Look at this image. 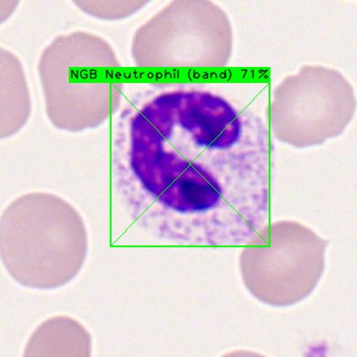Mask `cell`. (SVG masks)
<instances>
[{"mask_svg": "<svg viewBox=\"0 0 357 357\" xmlns=\"http://www.w3.org/2000/svg\"><path fill=\"white\" fill-rule=\"evenodd\" d=\"M356 111L355 89L342 73L304 66L274 88L269 129L284 144L309 148L340 136Z\"/></svg>", "mask_w": 357, "mask_h": 357, "instance_id": "cell-4", "label": "cell"}, {"mask_svg": "<svg viewBox=\"0 0 357 357\" xmlns=\"http://www.w3.org/2000/svg\"><path fill=\"white\" fill-rule=\"evenodd\" d=\"M31 98L26 78L17 57L1 51V136H12L27 123Z\"/></svg>", "mask_w": 357, "mask_h": 357, "instance_id": "cell-5", "label": "cell"}, {"mask_svg": "<svg viewBox=\"0 0 357 357\" xmlns=\"http://www.w3.org/2000/svg\"><path fill=\"white\" fill-rule=\"evenodd\" d=\"M134 170L162 202L208 208L267 186L269 126L207 91L156 96L130 124Z\"/></svg>", "mask_w": 357, "mask_h": 357, "instance_id": "cell-1", "label": "cell"}, {"mask_svg": "<svg viewBox=\"0 0 357 357\" xmlns=\"http://www.w3.org/2000/svg\"><path fill=\"white\" fill-rule=\"evenodd\" d=\"M227 13L206 0L174 1L134 34L132 55L139 67H223L234 52Z\"/></svg>", "mask_w": 357, "mask_h": 357, "instance_id": "cell-3", "label": "cell"}, {"mask_svg": "<svg viewBox=\"0 0 357 357\" xmlns=\"http://www.w3.org/2000/svg\"><path fill=\"white\" fill-rule=\"evenodd\" d=\"M78 8L91 17L103 20H119L132 15L144 6L142 1H76Z\"/></svg>", "mask_w": 357, "mask_h": 357, "instance_id": "cell-6", "label": "cell"}, {"mask_svg": "<svg viewBox=\"0 0 357 357\" xmlns=\"http://www.w3.org/2000/svg\"><path fill=\"white\" fill-rule=\"evenodd\" d=\"M119 65L110 45L97 35L76 31L56 37L39 62L51 123L68 132L101 126L120 105L122 84L109 82Z\"/></svg>", "mask_w": 357, "mask_h": 357, "instance_id": "cell-2", "label": "cell"}]
</instances>
